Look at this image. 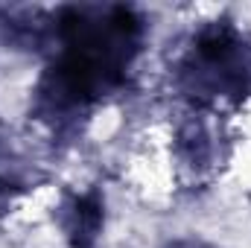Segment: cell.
<instances>
[{
  "label": "cell",
  "instance_id": "obj_1",
  "mask_svg": "<svg viewBox=\"0 0 251 248\" xmlns=\"http://www.w3.org/2000/svg\"><path fill=\"white\" fill-rule=\"evenodd\" d=\"M178 91L199 105H237L251 97V38L228 18L199 26L176 67Z\"/></svg>",
  "mask_w": 251,
  "mask_h": 248
},
{
  "label": "cell",
  "instance_id": "obj_2",
  "mask_svg": "<svg viewBox=\"0 0 251 248\" xmlns=\"http://www.w3.org/2000/svg\"><path fill=\"white\" fill-rule=\"evenodd\" d=\"M56 222L70 248H97L105 225V198L100 187L64 193L56 207Z\"/></svg>",
  "mask_w": 251,
  "mask_h": 248
},
{
  "label": "cell",
  "instance_id": "obj_3",
  "mask_svg": "<svg viewBox=\"0 0 251 248\" xmlns=\"http://www.w3.org/2000/svg\"><path fill=\"white\" fill-rule=\"evenodd\" d=\"M176 158L178 167L193 173L196 178L204 175L213 161H216V146H213V131L201 117H190L176 131Z\"/></svg>",
  "mask_w": 251,
  "mask_h": 248
},
{
  "label": "cell",
  "instance_id": "obj_4",
  "mask_svg": "<svg viewBox=\"0 0 251 248\" xmlns=\"http://www.w3.org/2000/svg\"><path fill=\"white\" fill-rule=\"evenodd\" d=\"M29 187V167L9 149L0 146V196H12Z\"/></svg>",
  "mask_w": 251,
  "mask_h": 248
},
{
  "label": "cell",
  "instance_id": "obj_5",
  "mask_svg": "<svg viewBox=\"0 0 251 248\" xmlns=\"http://www.w3.org/2000/svg\"><path fill=\"white\" fill-rule=\"evenodd\" d=\"M164 248H216L204 240H196V237H181V240H170Z\"/></svg>",
  "mask_w": 251,
  "mask_h": 248
}]
</instances>
